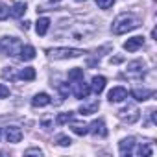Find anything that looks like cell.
Wrapping results in <instances>:
<instances>
[{
    "label": "cell",
    "mask_w": 157,
    "mask_h": 157,
    "mask_svg": "<svg viewBox=\"0 0 157 157\" xmlns=\"http://www.w3.org/2000/svg\"><path fill=\"white\" fill-rule=\"evenodd\" d=\"M68 80L70 82H80V80H83V68H72L68 72Z\"/></svg>",
    "instance_id": "7402d4cb"
},
{
    "label": "cell",
    "mask_w": 157,
    "mask_h": 157,
    "mask_svg": "<svg viewBox=\"0 0 157 157\" xmlns=\"http://www.w3.org/2000/svg\"><path fill=\"white\" fill-rule=\"evenodd\" d=\"M59 93H61V96H63V98H67V96H68V93H70V87L63 83V85H59Z\"/></svg>",
    "instance_id": "f1b7e54d"
},
{
    "label": "cell",
    "mask_w": 157,
    "mask_h": 157,
    "mask_svg": "<svg viewBox=\"0 0 157 157\" xmlns=\"http://www.w3.org/2000/svg\"><path fill=\"white\" fill-rule=\"evenodd\" d=\"M107 98H109V102H111V104L122 102V100H126V98H128V91H126L124 87H113V89L109 91Z\"/></svg>",
    "instance_id": "52a82bcc"
},
{
    "label": "cell",
    "mask_w": 157,
    "mask_h": 157,
    "mask_svg": "<svg viewBox=\"0 0 157 157\" xmlns=\"http://www.w3.org/2000/svg\"><path fill=\"white\" fill-rule=\"evenodd\" d=\"M43 128H44V129H50V120H44V122H43Z\"/></svg>",
    "instance_id": "1f68e13d"
},
{
    "label": "cell",
    "mask_w": 157,
    "mask_h": 157,
    "mask_svg": "<svg viewBox=\"0 0 157 157\" xmlns=\"http://www.w3.org/2000/svg\"><path fill=\"white\" fill-rule=\"evenodd\" d=\"M50 57L52 59H72V57H80L82 54H85L83 50L80 48H67V46H61V48H52L48 50Z\"/></svg>",
    "instance_id": "7a4b0ae2"
},
{
    "label": "cell",
    "mask_w": 157,
    "mask_h": 157,
    "mask_svg": "<svg viewBox=\"0 0 157 157\" xmlns=\"http://www.w3.org/2000/svg\"><path fill=\"white\" fill-rule=\"evenodd\" d=\"M21 41L17 37H2L0 39V52L6 56H17L21 52Z\"/></svg>",
    "instance_id": "3957f363"
},
{
    "label": "cell",
    "mask_w": 157,
    "mask_h": 157,
    "mask_svg": "<svg viewBox=\"0 0 157 157\" xmlns=\"http://www.w3.org/2000/svg\"><path fill=\"white\" fill-rule=\"evenodd\" d=\"M50 102H52V100H50V96H48L46 93H37V94L32 98V105H33V107H46Z\"/></svg>",
    "instance_id": "4fadbf2b"
},
{
    "label": "cell",
    "mask_w": 157,
    "mask_h": 157,
    "mask_svg": "<svg viewBox=\"0 0 157 157\" xmlns=\"http://www.w3.org/2000/svg\"><path fill=\"white\" fill-rule=\"evenodd\" d=\"M139 26H140V22H139V19H137L135 15H131V13H122V15H118V17L113 21L111 30H113L115 35H122V33L133 32V30L139 28Z\"/></svg>",
    "instance_id": "6da1fadb"
},
{
    "label": "cell",
    "mask_w": 157,
    "mask_h": 157,
    "mask_svg": "<svg viewBox=\"0 0 157 157\" xmlns=\"http://www.w3.org/2000/svg\"><path fill=\"white\" fill-rule=\"evenodd\" d=\"M153 94V91H150V89H140V87H135L133 91H131V96L137 100V102H144V100H148L150 96Z\"/></svg>",
    "instance_id": "7c38bea8"
},
{
    "label": "cell",
    "mask_w": 157,
    "mask_h": 157,
    "mask_svg": "<svg viewBox=\"0 0 157 157\" xmlns=\"http://www.w3.org/2000/svg\"><path fill=\"white\" fill-rule=\"evenodd\" d=\"M21 28H22V30H28V28H30V22H28V21H24V22L21 24Z\"/></svg>",
    "instance_id": "4dcf8cb0"
},
{
    "label": "cell",
    "mask_w": 157,
    "mask_h": 157,
    "mask_svg": "<svg viewBox=\"0 0 157 157\" xmlns=\"http://www.w3.org/2000/svg\"><path fill=\"white\" fill-rule=\"evenodd\" d=\"M52 2H59V0H52Z\"/></svg>",
    "instance_id": "d6a6232c"
},
{
    "label": "cell",
    "mask_w": 157,
    "mask_h": 157,
    "mask_svg": "<svg viewBox=\"0 0 157 157\" xmlns=\"http://www.w3.org/2000/svg\"><path fill=\"white\" fill-rule=\"evenodd\" d=\"M137 155H151V148L148 144H140L137 150Z\"/></svg>",
    "instance_id": "4316f807"
},
{
    "label": "cell",
    "mask_w": 157,
    "mask_h": 157,
    "mask_svg": "<svg viewBox=\"0 0 157 157\" xmlns=\"http://www.w3.org/2000/svg\"><path fill=\"white\" fill-rule=\"evenodd\" d=\"M24 13H26V4H24V2H15V4H13V8L10 10V15H11V17H15V19L22 17Z\"/></svg>",
    "instance_id": "ac0fdd59"
},
{
    "label": "cell",
    "mask_w": 157,
    "mask_h": 157,
    "mask_svg": "<svg viewBox=\"0 0 157 157\" xmlns=\"http://www.w3.org/2000/svg\"><path fill=\"white\" fill-rule=\"evenodd\" d=\"M2 78H4L6 82H15L17 78H19V74L15 72V68H13V67H6V68L2 70Z\"/></svg>",
    "instance_id": "44dd1931"
},
{
    "label": "cell",
    "mask_w": 157,
    "mask_h": 157,
    "mask_svg": "<svg viewBox=\"0 0 157 157\" xmlns=\"http://www.w3.org/2000/svg\"><path fill=\"white\" fill-rule=\"evenodd\" d=\"M56 142H57L59 146H70V144H72V140H70L68 135H59V137L56 139Z\"/></svg>",
    "instance_id": "cb8c5ba5"
},
{
    "label": "cell",
    "mask_w": 157,
    "mask_h": 157,
    "mask_svg": "<svg viewBox=\"0 0 157 157\" xmlns=\"http://www.w3.org/2000/svg\"><path fill=\"white\" fill-rule=\"evenodd\" d=\"M113 4H115V0H96V6L100 10H109Z\"/></svg>",
    "instance_id": "d4e9b609"
},
{
    "label": "cell",
    "mask_w": 157,
    "mask_h": 157,
    "mask_svg": "<svg viewBox=\"0 0 157 157\" xmlns=\"http://www.w3.org/2000/svg\"><path fill=\"white\" fill-rule=\"evenodd\" d=\"M142 44H144V37L137 35V37H131V39H128V41L124 43V50H128V52H137Z\"/></svg>",
    "instance_id": "30bf717a"
},
{
    "label": "cell",
    "mask_w": 157,
    "mask_h": 157,
    "mask_svg": "<svg viewBox=\"0 0 157 157\" xmlns=\"http://www.w3.org/2000/svg\"><path fill=\"white\" fill-rule=\"evenodd\" d=\"M89 133H93L94 137H100V139H104V137H107V128H105V122L100 118V120H94L91 126H89Z\"/></svg>",
    "instance_id": "8992f818"
},
{
    "label": "cell",
    "mask_w": 157,
    "mask_h": 157,
    "mask_svg": "<svg viewBox=\"0 0 157 157\" xmlns=\"http://www.w3.org/2000/svg\"><path fill=\"white\" fill-rule=\"evenodd\" d=\"M89 93H91V85H89V83H85L83 80L74 82V96H76L78 100L87 98V96H89Z\"/></svg>",
    "instance_id": "5b68a950"
},
{
    "label": "cell",
    "mask_w": 157,
    "mask_h": 157,
    "mask_svg": "<svg viewBox=\"0 0 157 157\" xmlns=\"http://www.w3.org/2000/svg\"><path fill=\"white\" fill-rule=\"evenodd\" d=\"M19 78H21V80H24V82H32V80H35V68H33V67H26V68H22V70L19 72Z\"/></svg>",
    "instance_id": "d6986e66"
},
{
    "label": "cell",
    "mask_w": 157,
    "mask_h": 157,
    "mask_svg": "<svg viewBox=\"0 0 157 157\" xmlns=\"http://www.w3.org/2000/svg\"><path fill=\"white\" fill-rule=\"evenodd\" d=\"M118 148H120V155H131L133 153V148H135V139L133 137L122 139L120 144H118Z\"/></svg>",
    "instance_id": "9c48e42d"
},
{
    "label": "cell",
    "mask_w": 157,
    "mask_h": 157,
    "mask_svg": "<svg viewBox=\"0 0 157 157\" xmlns=\"http://www.w3.org/2000/svg\"><path fill=\"white\" fill-rule=\"evenodd\" d=\"M72 118H74V113H59L57 115V118H56V122L57 124H67V122H72Z\"/></svg>",
    "instance_id": "603a6c76"
},
{
    "label": "cell",
    "mask_w": 157,
    "mask_h": 157,
    "mask_svg": "<svg viewBox=\"0 0 157 157\" xmlns=\"http://www.w3.org/2000/svg\"><path fill=\"white\" fill-rule=\"evenodd\" d=\"M98 109H100V102L98 100H93L91 104H83L80 107V115H94Z\"/></svg>",
    "instance_id": "2e32d148"
},
{
    "label": "cell",
    "mask_w": 157,
    "mask_h": 157,
    "mask_svg": "<svg viewBox=\"0 0 157 157\" xmlns=\"http://www.w3.org/2000/svg\"><path fill=\"white\" fill-rule=\"evenodd\" d=\"M19 57H21L22 61H32V59H35V48H33V46H30V44L21 46Z\"/></svg>",
    "instance_id": "9a60e30c"
},
{
    "label": "cell",
    "mask_w": 157,
    "mask_h": 157,
    "mask_svg": "<svg viewBox=\"0 0 157 157\" xmlns=\"http://www.w3.org/2000/svg\"><path fill=\"white\" fill-rule=\"evenodd\" d=\"M105 83H107V80H105L104 76H94V78H93V83H91V89H93L96 94H100V93H104Z\"/></svg>",
    "instance_id": "5bb4252c"
},
{
    "label": "cell",
    "mask_w": 157,
    "mask_h": 157,
    "mask_svg": "<svg viewBox=\"0 0 157 157\" xmlns=\"http://www.w3.org/2000/svg\"><path fill=\"white\" fill-rule=\"evenodd\" d=\"M8 96H10V89L4 83H0V98H8Z\"/></svg>",
    "instance_id": "83f0119b"
},
{
    "label": "cell",
    "mask_w": 157,
    "mask_h": 157,
    "mask_svg": "<svg viewBox=\"0 0 157 157\" xmlns=\"http://www.w3.org/2000/svg\"><path fill=\"white\" fill-rule=\"evenodd\" d=\"M70 129H72L76 135H87V133H89V126H87V124H82V122H72V124H70Z\"/></svg>",
    "instance_id": "ffe728a7"
},
{
    "label": "cell",
    "mask_w": 157,
    "mask_h": 157,
    "mask_svg": "<svg viewBox=\"0 0 157 157\" xmlns=\"http://www.w3.org/2000/svg\"><path fill=\"white\" fill-rule=\"evenodd\" d=\"M24 153H26V155H43V151H41L39 148H30V150H26Z\"/></svg>",
    "instance_id": "f546056e"
},
{
    "label": "cell",
    "mask_w": 157,
    "mask_h": 157,
    "mask_svg": "<svg viewBox=\"0 0 157 157\" xmlns=\"http://www.w3.org/2000/svg\"><path fill=\"white\" fill-rule=\"evenodd\" d=\"M21 139H22V131H21V128H17V126H8L6 128V140L8 142H21Z\"/></svg>",
    "instance_id": "ba28073f"
},
{
    "label": "cell",
    "mask_w": 157,
    "mask_h": 157,
    "mask_svg": "<svg viewBox=\"0 0 157 157\" xmlns=\"http://www.w3.org/2000/svg\"><path fill=\"white\" fill-rule=\"evenodd\" d=\"M144 72V61L142 59H135L131 63H128V74L129 76H139Z\"/></svg>",
    "instance_id": "8fae6325"
},
{
    "label": "cell",
    "mask_w": 157,
    "mask_h": 157,
    "mask_svg": "<svg viewBox=\"0 0 157 157\" xmlns=\"http://www.w3.org/2000/svg\"><path fill=\"white\" fill-rule=\"evenodd\" d=\"M48 28H50V19H48V17H41V19L37 21V24H35V32H37L39 35H46Z\"/></svg>",
    "instance_id": "e0dca14e"
},
{
    "label": "cell",
    "mask_w": 157,
    "mask_h": 157,
    "mask_svg": "<svg viewBox=\"0 0 157 157\" xmlns=\"http://www.w3.org/2000/svg\"><path fill=\"white\" fill-rule=\"evenodd\" d=\"M0 135H2V129H0Z\"/></svg>",
    "instance_id": "836d02e7"
},
{
    "label": "cell",
    "mask_w": 157,
    "mask_h": 157,
    "mask_svg": "<svg viewBox=\"0 0 157 157\" xmlns=\"http://www.w3.org/2000/svg\"><path fill=\"white\" fill-rule=\"evenodd\" d=\"M8 17H10V8L0 2V21H6Z\"/></svg>",
    "instance_id": "484cf974"
},
{
    "label": "cell",
    "mask_w": 157,
    "mask_h": 157,
    "mask_svg": "<svg viewBox=\"0 0 157 157\" xmlns=\"http://www.w3.org/2000/svg\"><path fill=\"white\" fill-rule=\"evenodd\" d=\"M139 117H140V111H139V107H137L135 104H128L126 107H122V109L118 111V118H120L122 122H126V124L137 122Z\"/></svg>",
    "instance_id": "277c9868"
}]
</instances>
